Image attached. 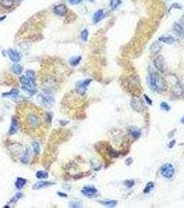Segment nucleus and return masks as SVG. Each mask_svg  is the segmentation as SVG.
<instances>
[{
    "label": "nucleus",
    "instance_id": "nucleus-5",
    "mask_svg": "<svg viewBox=\"0 0 184 208\" xmlns=\"http://www.w3.org/2000/svg\"><path fill=\"white\" fill-rule=\"evenodd\" d=\"M91 82H92V80L91 79H86L84 80V81L78 82L77 85H76L78 92L80 94H81V95H83L85 93V91L87 90V86L90 84Z\"/></svg>",
    "mask_w": 184,
    "mask_h": 208
},
{
    "label": "nucleus",
    "instance_id": "nucleus-26",
    "mask_svg": "<svg viewBox=\"0 0 184 208\" xmlns=\"http://www.w3.org/2000/svg\"><path fill=\"white\" fill-rule=\"evenodd\" d=\"M160 48H161V46H160L159 43H153L152 45V46H151V47H150L151 52H152V54H155V53H156L158 50H159Z\"/></svg>",
    "mask_w": 184,
    "mask_h": 208
},
{
    "label": "nucleus",
    "instance_id": "nucleus-40",
    "mask_svg": "<svg viewBox=\"0 0 184 208\" xmlns=\"http://www.w3.org/2000/svg\"><path fill=\"white\" fill-rule=\"evenodd\" d=\"M18 1H20V0H18Z\"/></svg>",
    "mask_w": 184,
    "mask_h": 208
},
{
    "label": "nucleus",
    "instance_id": "nucleus-11",
    "mask_svg": "<svg viewBox=\"0 0 184 208\" xmlns=\"http://www.w3.org/2000/svg\"><path fill=\"white\" fill-rule=\"evenodd\" d=\"M54 185L53 182H44V181H40L36 182L35 185L33 186V189H42V188H45L47 187H49V186Z\"/></svg>",
    "mask_w": 184,
    "mask_h": 208
},
{
    "label": "nucleus",
    "instance_id": "nucleus-32",
    "mask_svg": "<svg viewBox=\"0 0 184 208\" xmlns=\"http://www.w3.org/2000/svg\"><path fill=\"white\" fill-rule=\"evenodd\" d=\"M33 149L35 151V152L38 153L40 152V146L38 144L37 142H33Z\"/></svg>",
    "mask_w": 184,
    "mask_h": 208
},
{
    "label": "nucleus",
    "instance_id": "nucleus-1",
    "mask_svg": "<svg viewBox=\"0 0 184 208\" xmlns=\"http://www.w3.org/2000/svg\"><path fill=\"white\" fill-rule=\"evenodd\" d=\"M18 123L21 130L32 137H41L49 128V114L41 108L29 103L18 105L16 108Z\"/></svg>",
    "mask_w": 184,
    "mask_h": 208
},
{
    "label": "nucleus",
    "instance_id": "nucleus-12",
    "mask_svg": "<svg viewBox=\"0 0 184 208\" xmlns=\"http://www.w3.org/2000/svg\"><path fill=\"white\" fill-rule=\"evenodd\" d=\"M104 16V11L103 9H100L96 11L93 17V22L94 24H97L103 19Z\"/></svg>",
    "mask_w": 184,
    "mask_h": 208
},
{
    "label": "nucleus",
    "instance_id": "nucleus-13",
    "mask_svg": "<svg viewBox=\"0 0 184 208\" xmlns=\"http://www.w3.org/2000/svg\"><path fill=\"white\" fill-rule=\"evenodd\" d=\"M128 131L131 135L134 138H135L136 140H137L141 135V130H140L139 128H138L137 127H130L128 128Z\"/></svg>",
    "mask_w": 184,
    "mask_h": 208
},
{
    "label": "nucleus",
    "instance_id": "nucleus-9",
    "mask_svg": "<svg viewBox=\"0 0 184 208\" xmlns=\"http://www.w3.org/2000/svg\"><path fill=\"white\" fill-rule=\"evenodd\" d=\"M8 54L9 58L13 62H19L21 59V56L17 51H15L12 49H9L8 51Z\"/></svg>",
    "mask_w": 184,
    "mask_h": 208
},
{
    "label": "nucleus",
    "instance_id": "nucleus-24",
    "mask_svg": "<svg viewBox=\"0 0 184 208\" xmlns=\"http://www.w3.org/2000/svg\"><path fill=\"white\" fill-rule=\"evenodd\" d=\"M121 0H111L110 1V7L112 10H115L121 4Z\"/></svg>",
    "mask_w": 184,
    "mask_h": 208
},
{
    "label": "nucleus",
    "instance_id": "nucleus-3",
    "mask_svg": "<svg viewBox=\"0 0 184 208\" xmlns=\"http://www.w3.org/2000/svg\"><path fill=\"white\" fill-rule=\"evenodd\" d=\"M160 171L162 176L167 179H170L174 175V168L170 163H165L162 165Z\"/></svg>",
    "mask_w": 184,
    "mask_h": 208
},
{
    "label": "nucleus",
    "instance_id": "nucleus-28",
    "mask_svg": "<svg viewBox=\"0 0 184 208\" xmlns=\"http://www.w3.org/2000/svg\"><path fill=\"white\" fill-rule=\"evenodd\" d=\"M26 75L28 77L29 79H30L32 82H33V83H35V73H34L33 71H32V70L26 71Z\"/></svg>",
    "mask_w": 184,
    "mask_h": 208
},
{
    "label": "nucleus",
    "instance_id": "nucleus-18",
    "mask_svg": "<svg viewBox=\"0 0 184 208\" xmlns=\"http://www.w3.org/2000/svg\"><path fill=\"white\" fill-rule=\"evenodd\" d=\"M17 120H16V119L12 118V124H11V126H10V131H9V134L12 135L14 134V133H15L16 131H17Z\"/></svg>",
    "mask_w": 184,
    "mask_h": 208
},
{
    "label": "nucleus",
    "instance_id": "nucleus-34",
    "mask_svg": "<svg viewBox=\"0 0 184 208\" xmlns=\"http://www.w3.org/2000/svg\"><path fill=\"white\" fill-rule=\"evenodd\" d=\"M144 97H145V100H146V101L147 102V103H148L149 105H152V99H151V98H149L148 96H147L146 95V94H145V95H144Z\"/></svg>",
    "mask_w": 184,
    "mask_h": 208
},
{
    "label": "nucleus",
    "instance_id": "nucleus-20",
    "mask_svg": "<svg viewBox=\"0 0 184 208\" xmlns=\"http://www.w3.org/2000/svg\"><path fill=\"white\" fill-rule=\"evenodd\" d=\"M154 182H147V184L146 185V186H145V187L144 188V189H143V193H144V194H149V193H150V191L152 190L153 188H154Z\"/></svg>",
    "mask_w": 184,
    "mask_h": 208
},
{
    "label": "nucleus",
    "instance_id": "nucleus-6",
    "mask_svg": "<svg viewBox=\"0 0 184 208\" xmlns=\"http://www.w3.org/2000/svg\"><path fill=\"white\" fill-rule=\"evenodd\" d=\"M97 189L94 187H93V186H86V187H83V189H82V193H83V195L87 197L94 196V195L97 194Z\"/></svg>",
    "mask_w": 184,
    "mask_h": 208
},
{
    "label": "nucleus",
    "instance_id": "nucleus-8",
    "mask_svg": "<svg viewBox=\"0 0 184 208\" xmlns=\"http://www.w3.org/2000/svg\"><path fill=\"white\" fill-rule=\"evenodd\" d=\"M131 105H132V108L136 112H141L142 110V104L140 101V100L138 98L134 97L132 98V101H131Z\"/></svg>",
    "mask_w": 184,
    "mask_h": 208
},
{
    "label": "nucleus",
    "instance_id": "nucleus-7",
    "mask_svg": "<svg viewBox=\"0 0 184 208\" xmlns=\"http://www.w3.org/2000/svg\"><path fill=\"white\" fill-rule=\"evenodd\" d=\"M53 10L55 13L59 16H65L67 12V7L64 4H60L55 6Z\"/></svg>",
    "mask_w": 184,
    "mask_h": 208
},
{
    "label": "nucleus",
    "instance_id": "nucleus-30",
    "mask_svg": "<svg viewBox=\"0 0 184 208\" xmlns=\"http://www.w3.org/2000/svg\"><path fill=\"white\" fill-rule=\"evenodd\" d=\"M88 36H89V32L87 29H84L83 31L81 32V38L83 40L87 41V38H88Z\"/></svg>",
    "mask_w": 184,
    "mask_h": 208
},
{
    "label": "nucleus",
    "instance_id": "nucleus-14",
    "mask_svg": "<svg viewBox=\"0 0 184 208\" xmlns=\"http://www.w3.org/2000/svg\"><path fill=\"white\" fill-rule=\"evenodd\" d=\"M101 203L105 207H114L117 205L118 202L115 200H106L101 201Z\"/></svg>",
    "mask_w": 184,
    "mask_h": 208
},
{
    "label": "nucleus",
    "instance_id": "nucleus-17",
    "mask_svg": "<svg viewBox=\"0 0 184 208\" xmlns=\"http://www.w3.org/2000/svg\"><path fill=\"white\" fill-rule=\"evenodd\" d=\"M1 6L5 8H10L13 6L14 0H1Z\"/></svg>",
    "mask_w": 184,
    "mask_h": 208
},
{
    "label": "nucleus",
    "instance_id": "nucleus-27",
    "mask_svg": "<svg viewBox=\"0 0 184 208\" xmlns=\"http://www.w3.org/2000/svg\"><path fill=\"white\" fill-rule=\"evenodd\" d=\"M160 107H161V109H162V110L164 111H166V112H167V111H170L171 109L170 105L165 101L161 102V104H160Z\"/></svg>",
    "mask_w": 184,
    "mask_h": 208
},
{
    "label": "nucleus",
    "instance_id": "nucleus-39",
    "mask_svg": "<svg viewBox=\"0 0 184 208\" xmlns=\"http://www.w3.org/2000/svg\"><path fill=\"white\" fill-rule=\"evenodd\" d=\"M181 124H184V116L181 119Z\"/></svg>",
    "mask_w": 184,
    "mask_h": 208
},
{
    "label": "nucleus",
    "instance_id": "nucleus-35",
    "mask_svg": "<svg viewBox=\"0 0 184 208\" xmlns=\"http://www.w3.org/2000/svg\"><path fill=\"white\" fill-rule=\"evenodd\" d=\"M133 162V160L132 158H127L126 160V161H125V164H126L127 166H130L131 164H132Z\"/></svg>",
    "mask_w": 184,
    "mask_h": 208
},
{
    "label": "nucleus",
    "instance_id": "nucleus-31",
    "mask_svg": "<svg viewBox=\"0 0 184 208\" xmlns=\"http://www.w3.org/2000/svg\"><path fill=\"white\" fill-rule=\"evenodd\" d=\"M18 94H19V90H17V89H12L10 92L6 93V94H3V95L4 96H15V95H17Z\"/></svg>",
    "mask_w": 184,
    "mask_h": 208
},
{
    "label": "nucleus",
    "instance_id": "nucleus-33",
    "mask_svg": "<svg viewBox=\"0 0 184 208\" xmlns=\"http://www.w3.org/2000/svg\"><path fill=\"white\" fill-rule=\"evenodd\" d=\"M83 0H69V2L72 5H77L81 3Z\"/></svg>",
    "mask_w": 184,
    "mask_h": 208
},
{
    "label": "nucleus",
    "instance_id": "nucleus-22",
    "mask_svg": "<svg viewBox=\"0 0 184 208\" xmlns=\"http://www.w3.org/2000/svg\"><path fill=\"white\" fill-rule=\"evenodd\" d=\"M26 182V180L22 178H18L17 181L15 182V186L17 189H20L24 186Z\"/></svg>",
    "mask_w": 184,
    "mask_h": 208
},
{
    "label": "nucleus",
    "instance_id": "nucleus-37",
    "mask_svg": "<svg viewBox=\"0 0 184 208\" xmlns=\"http://www.w3.org/2000/svg\"><path fill=\"white\" fill-rule=\"evenodd\" d=\"M172 8H181V6L178 3H174V4H172Z\"/></svg>",
    "mask_w": 184,
    "mask_h": 208
},
{
    "label": "nucleus",
    "instance_id": "nucleus-29",
    "mask_svg": "<svg viewBox=\"0 0 184 208\" xmlns=\"http://www.w3.org/2000/svg\"><path fill=\"white\" fill-rule=\"evenodd\" d=\"M134 184H135V182L134 180H125L124 181V185L127 188H132L134 185Z\"/></svg>",
    "mask_w": 184,
    "mask_h": 208
},
{
    "label": "nucleus",
    "instance_id": "nucleus-10",
    "mask_svg": "<svg viewBox=\"0 0 184 208\" xmlns=\"http://www.w3.org/2000/svg\"><path fill=\"white\" fill-rule=\"evenodd\" d=\"M173 30L176 33L178 36L181 38H184V28L180 24L174 22L173 24Z\"/></svg>",
    "mask_w": 184,
    "mask_h": 208
},
{
    "label": "nucleus",
    "instance_id": "nucleus-38",
    "mask_svg": "<svg viewBox=\"0 0 184 208\" xmlns=\"http://www.w3.org/2000/svg\"><path fill=\"white\" fill-rule=\"evenodd\" d=\"M181 22L183 25H184V14L183 15V16H182L181 18Z\"/></svg>",
    "mask_w": 184,
    "mask_h": 208
},
{
    "label": "nucleus",
    "instance_id": "nucleus-23",
    "mask_svg": "<svg viewBox=\"0 0 184 208\" xmlns=\"http://www.w3.org/2000/svg\"><path fill=\"white\" fill-rule=\"evenodd\" d=\"M81 58H82L81 56H78V57L72 58V59L69 61V63H70V65L73 67L77 66L78 64L80 63V62H81Z\"/></svg>",
    "mask_w": 184,
    "mask_h": 208
},
{
    "label": "nucleus",
    "instance_id": "nucleus-19",
    "mask_svg": "<svg viewBox=\"0 0 184 208\" xmlns=\"http://www.w3.org/2000/svg\"><path fill=\"white\" fill-rule=\"evenodd\" d=\"M11 69L15 74L19 75V74H20L22 72L23 67L20 65H19V64H15V65H12Z\"/></svg>",
    "mask_w": 184,
    "mask_h": 208
},
{
    "label": "nucleus",
    "instance_id": "nucleus-15",
    "mask_svg": "<svg viewBox=\"0 0 184 208\" xmlns=\"http://www.w3.org/2000/svg\"><path fill=\"white\" fill-rule=\"evenodd\" d=\"M158 40L163 43L167 44V45H171L174 42V39L171 36H161L158 38Z\"/></svg>",
    "mask_w": 184,
    "mask_h": 208
},
{
    "label": "nucleus",
    "instance_id": "nucleus-2",
    "mask_svg": "<svg viewBox=\"0 0 184 208\" xmlns=\"http://www.w3.org/2000/svg\"><path fill=\"white\" fill-rule=\"evenodd\" d=\"M147 85L153 92L163 93L167 90V83L161 75L156 72H152L147 77Z\"/></svg>",
    "mask_w": 184,
    "mask_h": 208
},
{
    "label": "nucleus",
    "instance_id": "nucleus-36",
    "mask_svg": "<svg viewBox=\"0 0 184 208\" xmlns=\"http://www.w3.org/2000/svg\"><path fill=\"white\" fill-rule=\"evenodd\" d=\"M175 143H176V141L175 140H172L170 143H169V145H168V147L170 148V149H172V148L174 147V144H175Z\"/></svg>",
    "mask_w": 184,
    "mask_h": 208
},
{
    "label": "nucleus",
    "instance_id": "nucleus-16",
    "mask_svg": "<svg viewBox=\"0 0 184 208\" xmlns=\"http://www.w3.org/2000/svg\"><path fill=\"white\" fill-rule=\"evenodd\" d=\"M172 92L174 93V95L181 96L183 94V88L179 84H176L172 87Z\"/></svg>",
    "mask_w": 184,
    "mask_h": 208
},
{
    "label": "nucleus",
    "instance_id": "nucleus-21",
    "mask_svg": "<svg viewBox=\"0 0 184 208\" xmlns=\"http://www.w3.org/2000/svg\"><path fill=\"white\" fill-rule=\"evenodd\" d=\"M19 80H20L21 83L26 87H31V82L30 79L26 78L25 76H20V77H19Z\"/></svg>",
    "mask_w": 184,
    "mask_h": 208
},
{
    "label": "nucleus",
    "instance_id": "nucleus-4",
    "mask_svg": "<svg viewBox=\"0 0 184 208\" xmlns=\"http://www.w3.org/2000/svg\"><path fill=\"white\" fill-rule=\"evenodd\" d=\"M154 66L159 72L163 73L165 70V62L163 56H158L154 61Z\"/></svg>",
    "mask_w": 184,
    "mask_h": 208
},
{
    "label": "nucleus",
    "instance_id": "nucleus-25",
    "mask_svg": "<svg viewBox=\"0 0 184 208\" xmlns=\"http://www.w3.org/2000/svg\"><path fill=\"white\" fill-rule=\"evenodd\" d=\"M48 173L44 171H39L36 173V177L39 179H45L48 178Z\"/></svg>",
    "mask_w": 184,
    "mask_h": 208
}]
</instances>
